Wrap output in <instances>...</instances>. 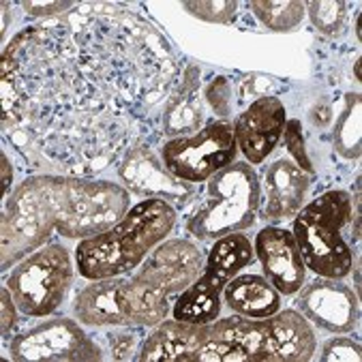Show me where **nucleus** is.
I'll return each instance as SVG.
<instances>
[{
	"label": "nucleus",
	"instance_id": "obj_1",
	"mask_svg": "<svg viewBox=\"0 0 362 362\" xmlns=\"http://www.w3.org/2000/svg\"><path fill=\"white\" fill-rule=\"evenodd\" d=\"M180 76L153 22L124 5L82 3L5 47L3 131L30 168L93 178L120 163Z\"/></svg>",
	"mask_w": 362,
	"mask_h": 362
},
{
	"label": "nucleus",
	"instance_id": "obj_2",
	"mask_svg": "<svg viewBox=\"0 0 362 362\" xmlns=\"http://www.w3.org/2000/svg\"><path fill=\"white\" fill-rule=\"evenodd\" d=\"M129 208V191L107 180L30 176L5 202L3 270L28 257L52 232L90 238L116 226Z\"/></svg>",
	"mask_w": 362,
	"mask_h": 362
},
{
	"label": "nucleus",
	"instance_id": "obj_3",
	"mask_svg": "<svg viewBox=\"0 0 362 362\" xmlns=\"http://www.w3.org/2000/svg\"><path fill=\"white\" fill-rule=\"evenodd\" d=\"M176 226L170 202L148 197L135 204L110 230L84 238L76 249L78 270L84 279H110L131 272Z\"/></svg>",
	"mask_w": 362,
	"mask_h": 362
},
{
	"label": "nucleus",
	"instance_id": "obj_4",
	"mask_svg": "<svg viewBox=\"0 0 362 362\" xmlns=\"http://www.w3.org/2000/svg\"><path fill=\"white\" fill-rule=\"evenodd\" d=\"M199 249L182 238L157 245L144 266L120 287V309L127 326L161 324L172 303L199 276Z\"/></svg>",
	"mask_w": 362,
	"mask_h": 362
},
{
	"label": "nucleus",
	"instance_id": "obj_5",
	"mask_svg": "<svg viewBox=\"0 0 362 362\" xmlns=\"http://www.w3.org/2000/svg\"><path fill=\"white\" fill-rule=\"evenodd\" d=\"M210 339L236 345L245 362H307L317 345L309 320L292 309L262 320H219L210 324Z\"/></svg>",
	"mask_w": 362,
	"mask_h": 362
},
{
	"label": "nucleus",
	"instance_id": "obj_6",
	"mask_svg": "<svg viewBox=\"0 0 362 362\" xmlns=\"http://www.w3.org/2000/svg\"><path fill=\"white\" fill-rule=\"evenodd\" d=\"M349 219L351 195L343 189L326 191L296 212L292 234L309 270L326 279L349 274L354 255L341 236Z\"/></svg>",
	"mask_w": 362,
	"mask_h": 362
},
{
	"label": "nucleus",
	"instance_id": "obj_7",
	"mask_svg": "<svg viewBox=\"0 0 362 362\" xmlns=\"http://www.w3.org/2000/svg\"><path fill=\"white\" fill-rule=\"evenodd\" d=\"M262 189L249 163H232L208 178L206 193L187 221L199 240H216L255 223Z\"/></svg>",
	"mask_w": 362,
	"mask_h": 362
},
{
	"label": "nucleus",
	"instance_id": "obj_8",
	"mask_svg": "<svg viewBox=\"0 0 362 362\" xmlns=\"http://www.w3.org/2000/svg\"><path fill=\"white\" fill-rule=\"evenodd\" d=\"M255 259V249L245 234L216 238L208 251L204 272L174 303V320L189 324H212L221 313V294L226 285Z\"/></svg>",
	"mask_w": 362,
	"mask_h": 362
},
{
	"label": "nucleus",
	"instance_id": "obj_9",
	"mask_svg": "<svg viewBox=\"0 0 362 362\" xmlns=\"http://www.w3.org/2000/svg\"><path fill=\"white\" fill-rule=\"evenodd\" d=\"M71 283H74V266L69 251L56 243L24 257L7 279L16 307L30 317L54 313L64 300Z\"/></svg>",
	"mask_w": 362,
	"mask_h": 362
},
{
	"label": "nucleus",
	"instance_id": "obj_10",
	"mask_svg": "<svg viewBox=\"0 0 362 362\" xmlns=\"http://www.w3.org/2000/svg\"><path fill=\"white\" fill-rule=\"evenodd\" d=\"M238 155L234 124L214 120L193 135L174 137L163 144V165L185 182H204L232 165Z\"/></svg>",
	"mask_w": 362,
	"mask_h": 362
},
{
	"label": "nucleus",
	"instance_id": "obj_11",
	"mask_svg": "<svg viewBox=\"0 0 362 362\" xmlns=\"http://www.w3.org/2000/svg\"><path fill=\"white\" fill-rule=\"evenodd\" d=\"M9 354L18 362H66V360H101V347L74 320L56 317L28 332L18 334Z\"/></svg>",
	"mask_w": 362,
	"mask_h": 362
},
{
	"label": "nucleus",
	"instance_id": "obj_12",
	"mask_svg": "<svg viewBox=\"0 0 362 362\" xmlns=\"http://www.w3.org/2000/svg\"><path fill=\"white\" fill-rule=\"evenodd\" d=\"M122 182L137 195L159 197L165 202L185 204L191 195V187L180 182L165 165L157 159L155 151L146 139H137L124 153L118 165Z\"/></svg>",
	"mask_w": 362,
	"mask_h": 362
},
{
	"label": "nucleus",
	"instance_id": "obj_13",
	"mask_svg": "<svg viewBox=\"0 0 362 362\" xmlns=\"http://www.w3.org/2000/svg\"><path fill=\"white\" fill-rule=\"evenodd\" d=\"M300 313L328 332H349L358 324V296L339 279H317L296 298Z\"/></svg>",
	"mask_w": 362,
	"mask_h": 362
},
{
	"label": "nucleus",
	"instance_id": "obj_14",
	"mask_svg": "<svg viewBox=\"0 0 362 362\" xmlns=\"http://www.w3.org/2000/svg\"><path fill=\"white\" fill-rule=\"evenodd\" d=\"M255 255L264 266L266 279L279 294L292 296L303 289L307 266L292 232L268 226L255 236Z\"/></svg>",
	"mask_w": 362,
	"mask_h": 362
},
{
	"label": "nucleus",
	"instance_id": "obj_15",
	"mask_svg": "<svg viewBox=\"0 0 362 362\" xmlns=\"http://www.w3.org/2000/svg\"><path fill=\"white\" fill-rule=\"evenodd\" d=\"M285 105L276 97L255 99L236 120L234 137L240 153L251 165L262 163L274 148L283 135L287 116Z\"/></svg>",
	"mask_w": 362,
	"mask_h": 362
},
{
	"label": "nucleus",
	"instance_id": "obj_16",
	"mask_svg": "<svg viewBox=\"0 0 362 362\" xmlns=\"http://www.w3.org/2000/svg\"><path fill=\"white\" fill-rule=\"evenodd\" d=\"M311 178L296 163L279 159L264 172V199H259V216L268 223L296 216L307 197Z\"/></svg>",
	"mask_w": 362,
	"mask_h": 362
},
{
	"label": "nucleus",
	"instance_id": "obj_17",
	"mask_svg": "<svg viewBox=\"0 0 362 362\" xmlns=\"http://www.w3.org/2000/svg\"><path fill=\"white\" fill-rule=\"evenodd\" d=\"M208 341H210V324L163 320L159 328L144 341L135 360L139 362H193V356Z\"/></svg>",
	"mask_w": 362,
	"mask_h": 362
},
{
	"label": "nucleus",
	"instance_id": "obj_18",
	"mask_svg": "<svg viewBox=\"0 0 362 362\" xmlns=\"http://www.w3.org/2000/svg\"><path fill=\"white\" fill-rule=\"evenodd\" d=\"M122 276L97 279L84 289H80L74 313L80 324L86 326H127V320L120 309V287Z\"/></svg>",
	"mask_w": 362,
	"mask_h": 362
},
{
	"label": "nucleus",
	"instance_id": "obj_19",
	"mask_svg": "<svg viewBox=\"0 0 362 362\" xmlns=\"http://www.w3.org/2000/svg\"><path fill=\"white\" fill-rule=\"evenodd\" d=\"M197 78L199 69L187 66L180 82L168 97L163 105V133L174 137H185L193 131H199L204 122V105L197 97Z\"/></svg>",
	"mask_w": 362,
	"mask_h": 362
},
{
	"label": "nucleus",
	"instance_id": "obj_20",
	"mask_svg": "<svg viewBox=\"0 0 362 362\" xmlns=\"http://www.w3.org/2000/svg\"><path fill=\"white\" fill-rule=\"evenodd\" d=\"M223 296L228 307L251 320H262L268 315H274L281 309V296L274 289V285L257 274H240L234 276L226 289Z\"/></svg>",
	"mask_w": 362,
	"mask_h": 362
},
{
	"label": "nucleus",
	"instance_id": "obj_21",
	"mask_svg": "<svg viewBox=\"0 0 362 362\" xmlns=\"http://www.w3.org/2000/svg\"><path fill=\"white\" fill-rule=\"evenodd\" d=\"M360 95H345L343 114L337 118L334 127V151L345 159H358L362 153V116H360Z\"/></svg>",
	"mask_w": 362,
	"mask_h": 362
},
{
	"label": "nucleus",
	"instance_id": "obj_22",
	"mask_svg": "<svg viewBox=\"0 0 362 362\" xmlns=\"http://www.w3.org/2000/svg\"><path fill=\"white\" fill-rule=\"evenodd\" d=\"M249 9L257 16V20L276 33L294 30L305 18V3L298 0H253Z\"/></svg>",
	"mask_w": 362,
	"mask_h": 362
},
{
	"label": "nucleus",
	"instance_id": "obj_23",
	"mask_svg": "<svg viewBox=\"0 0 362 362\" xmlns=\"http://www.w3.org/2000/svg\"><path fill=\"white\" fill-rule=\"evenodd\" d=\"M305 9L309 11V18L313 22V26L328 35V37H337L345 30L347 26V5L345 3H326V0H313V3H307Z\"/></svg>",
	"mask_w": 362,
	"mask_h": 362
},
{
	"label": "nucleus",
	"instance_id": "obj_24",
	"mask_svg": "<svg viewBox=\"0 0 362 362\" xmlns=\"http://www.w3.org/2000/svg\"><path fill=\"white\" fill-rule=\"evenodd\" d=\"M283 144L287 153L296 159V165L303 170V172H309L313 174V163L307 155V148H305V137H303V127H300V120H287L285 122V129H283Z\"/></svg>",
	"mask_w": 362,
	"mask_h": 362
},
{
	"label": "nucleus",
	"instance_id": "obj_25",
	"mask_svg": "<svg viewBox=\"0 0 362 362\" xmlns=\"http://www.w3.org/2000/svg\"><path fill=\"white\" fill-rule=\"evenodd\" d=\"M182 7L199 20L230 24L236 18L238 3H232V0H226V3H185Z\"/></svg>",
	"mask_w": 362,
	"mask_h": 362
},
{
	"label": "nucleus",
	"instance_id": "obj_26",
	"mask_svg": "<svg viewBox=\"0 0 362 362\" xmlns=\"http://www.w3.org/2000/svg\"><path fill=\"white\" fill-rule=\"evenodd\" d=\"M112 360H135L139 343H141V332L139 330H129V332H107L105 334Z\"/></svg>",
	"mask_w": 362,
	"mask_h": 362
},
{
	"label": "nucleus",
	"instance_id": "obj_27",
	"mask_svg": "<svg viewBox=\"0 0 362 362\" xmlns=\"http://www.w3.org/2000/svg\"><path fill=\"white\" fill-rule=\"evenodd\" d=\"M362 349L354 339H332L324 345L320 360L322 362H360Z\"/></svg>",
	"mask_w": 362,
	"mask_h": 362
},
{
	"label": "nucleus",
	"instance_id": "obj_28",
	"mask_svg": "<svg viewBox=\"0 0 362 362\" xmlns=\"http://www.w3.org/2000/svg\"><path fill=\"white\" fill-rule=\"evenodd\" d=\"M206 99L212 105V110L219 116H228L232 110V88L228 78H214L208 86H206Z\"/></svg>",
	"mask_w": 362,
	"mask_h": 362
},
{
	"label": "nucleus",
	"instance_id": "obj_29",
	"mask_svg": "<svg viewBox=\"0 0 362 362\" xmlns=\"http://www.w3.org/2000/svg\"><path fill=\"white\" fill-rule=\"evenodd\" d=\"M270 88H276V82L266 76H249L240 82V101H247V97H274L270 95Z\"/></svg>",
	"mask_w": 362,
	"mask_h": 362
},
{
	"label": "nucleus",
	"instance_id": "obj_30",
	"mask_svg": "<svg viewBox=\"0 0 362 362\" xmlns=\"http://www.w3.org/2000/svg\"><path fill=\"white\" fill-rule=\"evenodd\" d=\"M24 11L28 16H35V18H56V16H62L66 11H71L76 5L74 3H35V0H28V3H22Z\"/></svg>",
	"mask_w": 362,
	"mask_h": 362
},
{
	"label": "nucleus",
	"instance_id": "obj_31",
	"mask_svg": "<svg viewBox=\"0 0 362 362\" xmlns=\"http://www.w3.org/2000/svg\"><path fill=\"white\" fill-rule=\"evenodd\" d=\"M13 296L9 292V287H3V322H0V330H3V337L9 339V332L16 326V307H13Z\"/></svg>",
	"mask_w": 362,
	"mask_h": 362
},
{
	"label": "nucleus",
	"instance_id": "obj_32",
	"mask_svg": "<svg viewBox=\"0 0 362 362\" xmlns=\"http://www.w3.org/2000/svg\"><path fill=\"white\" fill-rule=\"evenodd\" d=\"M311 120H313V124H317V127H328V122L332 120V110H330V105L324 103V101H320V103L313 107V112H311Z\"/></svg>",
	"mask_w": 362,
	"mask_h": 362
},
{
	"label": "nucleus",
	"instance_id": "obj_33",
	"mask_svg": "<svg viewBox=\"0 0 362 362\" xmlns=\"http://www.w3.org/2000/svg\"><path fill=\"white\" fill-rule=\"evenodd\" d=\"M0 161H3V189H5V195H9V189H11V163H9V157L3 153L0 155Z\"/></svg>",
	"mask_w": 362,
	"mask_h": 362
}]
</instances>
